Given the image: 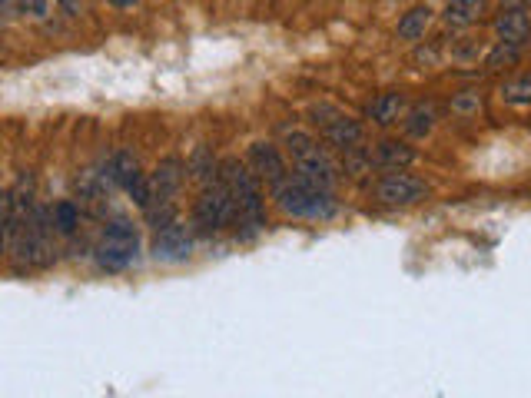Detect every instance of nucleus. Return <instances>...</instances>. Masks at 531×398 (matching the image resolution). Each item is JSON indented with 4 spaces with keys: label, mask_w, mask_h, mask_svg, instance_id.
<instances>
[{
    "label": "nucleus",
    "mask_w": 531,
    "mask_h": 398,
    "mask_svg": "<svg viewBox=\"0 0 531 398\" xmlns=\"http://www.w3.org/2000/svg\"><path fill=\"white\" fill-rule=\"evenodd\" d=\"M220 183L226 186L229 199L236 209V226H243L246 236L263 233L266 226V199H263V183L259 176L249 170V163L226 156L220 163Z\"/></svg>",
    "instance_id": "nucleus-1"
},
{
    "label": "nucleus",
    "mask_w": 531,
    "mask_h": 398,
    "mask_svg": "<svg viewBox=\"0 0 531 398\" xmlns=\"http://www.w3.org/2000/svg\"><path fill=\"white\" fill-rule=\"evenodd\" d=\"M273 199L279 206V213L293 216V219H312V223H326L339 213V203L332 190L326 186H316L303 180V176H293L289 173L283 183L273 186Z\"/></svg>",
    "instance_id": "nucleus-2"
},
{
    "label": "nucleus",
    "mask_w": 531,
    "mask_h": 398,
    "mask_svg": "<svg viewBox=\"0 0 531 398\" xmlns=\"http://www.w3.org/2000/svg\"><path fill=\"white\" fill-rule=\"evenodd\" d=\"M93 259L103 272H127L130 266H137L140 259V229L130 219H110L103 226V233L97 239V249H93Z\"/></svg>",
    "instance_id": "nucleus-3"
},
{
    "label": "nucleus",
    "mask_w": 531,
    "mask_h": 398,
    "mask_svg": "<svg viewBox=\"0 0 531 398\" xmlns=\"http://www.w3.org/2000/svg\"><path fill=\"white\" fill-rule=\"evenodd\" d=\"M286 156L289 163H293L296 176H303V180L316 183V186H326V190H332L336 186V166H332L329 153L322 150L319 140H312L309 133H286Z\"/></svg>",
    "instance_id": "nucleus-4"
},
{
    "label": "nucleus",
    "mask_w": 531,
    "mask_h": 398,
    "mask_svg": "<svg viewBox=\"0 0 531 398\" xmlns=\"http://www.w3.org/2000/svg\"><path fill=\"white\" fill-rule=\"evenodd\" d=\"M229 223H236V209H233V199L226 193V186L220 180L206 183L193 203V233L213 236V233H220V229H226Z\"/></svg>",
    "instance_id": "nucleus-5"
},
{
    "label": "nucleus",
    "mask_w": 531,
    "mask_h": 398,
    "mask_svg": "<svg viewBox=\"0 0 531 398\" xmlns=\"http://www.w3.org/2000/svg\"><path fill=\"white\" fill-rule=\"evenodd\" d=\"M309 117L319 127L322 140H326L329 146H336V150H342V153L366 140V127H362L356 117L342 113L339 107H332V103H319V107H312Z\"/></svg>",
    "instance_id": "nucleus-6"
},
{
    "label": "nucleus",
    "mask_w": 531,
    "mask_h": 398,
    "mask_svg": "<svg viewBox=\"0 0 531 398\" xmlns=\"http://www.w3.org/2000/svg\"><path fill=\"white\" fill-rule=\"evenodd\" d=\"M372 193H376L382 206H415L429 196V183L412 173H405V170H389L376 180Z\"/></svg>",
    "instance_id": "nucleus-7"
},
{
    "label": "nucleus",
    "mask_w": 531,
    "mask_h": 398,
    "mask_svg": "<svg viewBox=\"0 0 531 398\" xmlns=\"http://www.w3.org/2000/svg\"><path fill=\"white\" fill-rule=\"evenodd\" d=\"M110 180L127 193L140 209L150 206V173L140 170V160L127 150H120L110 160Z\"/></svg>",
    "instance_id": "nucleus-8"
},
{
    "label": "nucleus",
    "mask_w": 531,
    "mask_h": 398,
    "mask_svg": "<svg viewBox=\"0 0 531 398\" xmlns=\"http://www.w3.org/2000/svg\"><path fill=\"white\" fill-rule=\"evenodd\" d=\"M150 253H153L156 263H186L190 253H193V229L183 226L180 219L160 226V229H156V236H153Z\"/></svg>",
    "instance_id": "nucleus-9"
},
{
    "label": "nucleus",
    "mask_w": 531,
    "mask_h": 398,
    "mask_svg": "<svg viewBox=\"0 0 531 398\" xmlns=\"http://www.w3.org/2000/svg\"><path fill=\"white\" fill-rule=\"evenodd\" d=\"M249 170L259 176V183H266L269 190H273L276 183H283L289 176V166H286V156L279 146L259 140L249 146Z\"/></svg>",
    "instance_id": "nucleus-10"
},
{
    "label": "nucleus",
    "mask_w": 531,
    "mask_h": 398,
    "mask_svg": "<svg viewBox=\"0 0 531 398\" xmlns=\"http://www.w3.org/2000/svg\"><path fill=\"white\" fill-rule=\"evenodd\" d=\"M183 183H186V163L176 160V156H166V160L150 173V203H156V199L176 203Z\"/></svg>",
    "instance_id": "nucleus-11"
},
{
    "label": "nucleus",
    "mask_w": 531,
    "mask_h": 398,
    "mask_svg": "<svg viewBox=\"0 0 531 398\" xmlns=\"http://www.w3.org/2000/svg\"><path fill=\"white\" fill-rule=\"evenodd\" d=\"M495 34L505 44L525 47L531 40V10L528 7H502V14L495 17Z\"/></svg>",
    "instance_id": "nucleus-12"
},
{
    "label": "nucleus",
    "mask_w": 531,
    "mask_h": 398,
    "mask_svg": "<svg viewBox=\"0 0 531 398\" xmlns=\"http://www.w3.org/2000/svg\"><path fill=\"white\" fill-rule=\"evenodd\" d=\"M415 146H409L405 140H379L376 150H372V163L379 170H409L415 163Z\"/></svg>",
    "instance_id": "nucleus-13"
},
{
    "label": "nucleus",
    "mask_w": 531,
    "mask_h": 398,
    "mask_svg": "<svg viewBox=\"0 0 531 398\" xmlns=\"http://www.w3.org/2000/svg\"><path fill=\"white\" fill-rule=\"evenodd\" d=\"M435 20V10L429 4H415L402 14L399 27H395V34H399V40H409V44H419V40L429 34Z\"/></svg>",
    "instance_id": "nucleus-14"
},
{
    "label": "nucleus",
    "mask_w": 531,
    "mask_h": 398,
    "mask_svg": "<svg viewBox=\"0 0 531 398\" xmlns=\"http://www.w3.org/2000/svg\"><path fill=\"white\" fill-rule=\"evenodd\" d=\"M402 113H405V97L395 90L379 93V97L369 103V117H372V123H379V127H392V123H399Z\"/></svg>",
    "instance_id": "nucleus-15"
},
{
    "label": "nucleus",
    "mask_w": 531,
    "mask_h": 398,
    "mask_svg": "<svg viewBox=\"0 0 531 398\" xmlns=\"http://www.w3.org/2000/svg\"><path fill=\"white\" fill-rule=\"evenodd\" d=\"M485 10V0H449V7H445L442 20L455 30H465L472 27L478 17H482Z\"/></svg>",
    "instance_id": "nucleus-16"
},
{
    "label": "nucleus",
    "mask_w": 531,
    "mask_h": 398,
    "mask_svg": "<svg viewBox=\"0 0 531 398\" xmlns=\"http://www.w3.org/2000/svg\"><path fill=\"white\" fill-rule=\"evenodd\" d=\"M435 120H439V110H435V103H415L409 110V117L402 120V127L415 140H425L432 130H435Z\"/></svg>",
    "instance_id": "nucleus-17"
},
{
    "label": "nucleus",
    "mask_w": 531,
    "mask_h": 398,
    "mask_svg": "<svg viewBox=\"0 0 531 398\" xmlns=\"http://www.w3.org/2000/svg\"><path fill=\"white\" fill-rule=\"evenodd\" d=\"M186 173H193L196 180H203V186H206V183L220 180V163L213 160L210 150H196L190 160H186Z\"/></svg>",
    "instance_id": "nucleus-18"
},
{
    "label": "nucleus",
    "mask_w": 531,
    "mask_h": 398,
    "mask_svg": "<svg viewBox=\"0 0 531 398\" xmlns=\"http://www.w3.org/2000/svg\"><path fill=\"white\" fill-rule=\"evenodd\" d=\"M50 223H54L60 236H70L80 226V209L70 203V199H60V203L50 209Z\"/></svg>",
    "instance_id": "nucleus-19"
},
{
    "label": "nucleus",
    "mask_w": 531,
    "mask_h": 398,
    "mask_svg": "<svg viewBox=\"0 0 531 398\" xmlns=\"http://www.w3.org/2000/svg\"><path fill=\"white\" fill-rule=\"evenodd\" d=\"M502 100L512 103V107H528V103H531V70L522 73V77H515V80L505 83V87H502Z\"/></svg>",
    "instance_id": "nucleus-20"
},
{
    "label": "nucleus",
    "mask_w": 531,
    "mask_h": 398,
    "mask_svg": "<svg viewBox=\"0 0 531 398\" xmlns=\"http://www.w3.org/2000/svg\"><path fill=\"white\" fill-rule=\"evenodd\" d=\"M518 60H522V47L498 40V44L492 47V54L485 57V67H488V70H505V67H515Z\"/></svg>",
    "instance_id": "nucleus-21"
},
{
    "label": "nucleus",
    "mask_w": 531,
    "mask_h": 398,
    "mask_svg": "<svg viewBox=\"0 0 531 398\" xmlns=\"http://www.w3.org/2000/svg\"><path fill=\"white\" fill-rule=\"evenodd\" d=\"M50 10H54V0H17V14L30 20H47Z\"/></svg>",
    "instance_id": "nucleus-22"
},
{
    "label": "nucleus",
    "mask_w": 531,
    "mask_h": 398,
    "mask_svg": "<svg viewBox=\"0 0 531 398\" xmlns=\"http://www.w3.org/2000/svg\"><path fill=\"white\" fill-rule=\"evenodd\" d=\"M54 4L64 10L67 17H80L83 14V0H54Z\"/></svg>",
    "instance_id": "nucleus-23"
},
{
    "label": "nucleus",
    "mask_w": 531,
    "mask_h": 398,
    "mask_svg": "<svg viewBox=\"0 0 531 398\" xmlns=\"http://www.w3.org/2000/svg\"><path fill=\"white\" fill-rule=\"evenodd\" d=\"M14 14H17V0H0V17L10 20Z\"/></svg>",
    "instance_id": "nucleus-24"
},
{
    "label": "nucleus",
    "mask_w": 531,
    "mask_h": 398,
    "mask_svg": "<svg viewBox=\"0 0 531 398\" xmlns=\"http://www.w3.org/2000/svg\"><path fill=\"white\" fill-rule=\"evenodd\" d=\"M110 4L117 7V10H133V7L140 4V0H110Z\"/></svg>",
    "instance_id": "nucleus-25"
},
{
    "label": "nucleus",
    "mask_w": 531,
    "mask_h": 398,
    "mask_svg": "<svg viewBox=\"0 0 531 398\" xmlns=\"http://www.w3.org/2000/svg\"><path fill=\"white\" fill-rule=\"evenodd\" d=\"M4 233L7 229H4V223H0V256H4Z\"/></svg>",
    "instance_id": "nucleus-26"
},
{
    "label": "nucleus",
    "mask_w": 531,
    "mask_h": 398,
    "mask_svg": "<svg viewBox=\"0 0 531 398\" xmlns=\"http://www.w3.org/2000/svg\"><path fill=\"white\" fill-rule=\"evenodd\" d=\"M0 24H4V17H0Z\"/></svg>",
    "instance_id": "nucleus-27"
}]
</instances>
